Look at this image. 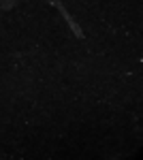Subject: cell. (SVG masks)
<instances>
[{
	"label": "cell",
	"instance_id": "obj_1",
	"mask_svg": "<svg viewBox=\"0 0 143 160\" xmlns=\"http://www.w3.org/2000/svg\"><path fill=\"white\" fill-rule=\"evenodd\" d=\"M17 2H19V0H0V9H2V11H11V9L15 7V4H17ZM45 2H49L54 9H58L60 15L66 19V24H69V28L73 30V34H75V37H77V38H84V30L79 28V24L73 19V15L66 11V7H64L60 0H45Z\"/></svg>",
	"mask_w": 143,
	"mask_h": 160
}]
</instances>
